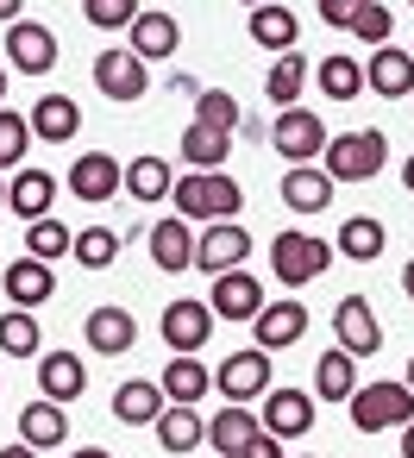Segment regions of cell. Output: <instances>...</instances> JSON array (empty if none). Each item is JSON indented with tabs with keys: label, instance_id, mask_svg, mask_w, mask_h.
Returning a JSON list of instances; mask_svg holds the SVG:
<instances>
[{
	"label": "cell",
	"instance_id": "obj_41",
	"mask_svg": "<svg viewBox=\"0 0 414 458\" xmlns=\"http://www.w3.org/2000/svg\"><path fill=\"white\" fill-rule=\"evenodd\" d=\"M139 13H145L139 0H82V20H89V26H101V32H126Z\"/></svg>",
	"mask_w": 414,
	"mask_h": 458
},
{
	"label": "cell",
	"instance_id": "obj_28",
	"mask_svg": "<svg viewBox=\"0 0 414 458\" xmlns=\"http://www.w3.org/2000/svg\"><path fill=\"white\" fill-rule=\"evenodd\" d=\"M251 433H258V414H251L245 402H226V408L207 420V439H201V445H214L220 458H239V452L251 445Z\"/></svg>",
	"mask_w": 414,
	"mask_h": 458
},
{
	"label": "cell",
	"instance_id": "obj_44",
	"mask_svg": "<svg viewBox=\"0 0 414 458\" xmlns=\"http://www.w3.org/2000/svg\"><path fill=\"white\" fill-rule=\"evenodd\" d=\"M358 7H364V0H314V13H320V20H326L333 32H351Z\"/></svg>",
	"mask_w": 414,
	"mask_h": 458
},
{
	"label": "cell",
	"instance_id": "obj_45",
	"mask_svg": "<svg viewBox=\"0 0 414 458\" xmlns=\"http://www.w3.org/2000/svg\"><path fill=\"white\" fill-rule=\"evenodd\" d=\"M239 458H289V452H283V439H276V433H264V427H258V433H251V445H245Z\"/></svg>",
	"mask_w": 414,
	"mask_h": 458
},
{
	"label": "cell",
	"instance_id": "obj_53",
	"mask_svg": "<svg viewBox=\"0 0 414 458\" xmlns=\"http://www.w3.org/2000/svg\"><path fill=\"white\" fill-rule=\"evenodd\" d=\"M401 383H408V389H414V358H408V377H401Z\"/></svg>",
	"mask_w": 414,
	"mask_h": 458
},
{
	"label": "cell",
	"instance_id": "obj_18",
	"mask_svg": "<svg viewBox=\"0 0 414 458\" xmlns=\"http://www.w3.org/2000/svg\"><path fill=\"white\" fill-rule=\"evenodd\" d=\"M145 239H151V264H157V270H170V276L195 270V233H189V220H182V214L157 220Z\"/></svg>",
	"mask_w": 414,
	"mask_h": 458
},
{
	"label": "cell",
	"instance_id": "obj_24",
	"mask_svg": "<svg viewBox=\"0 0 414 458\" xmlns=\"http://www.w3.org/2000/svg\"><path fill=\"white\" fill-rule=\"evenodd\" d=\"M126 32H132L126 51H139L145 64H164V57H176V45H182V26H176L170 13H139Z\"/></svg>",
	"mask_w": 414,
	"mask_h": 458
},
{
	"label": "cell",
	"instance_id": "obj_27",
	"mask_svg": "<svg viewBox=\"0 0 414 458\" xmlns=\"http://www.w3.org/2000/svg\"><path fill=\"white\" fill-rule=\"evenodd\" d=\"M20 439H26L32 452L63 445V439H70V414H63V402H26V408H20Z\"/></svg>",
	"mask_w": 414,
	"mask_h": 458
},
{
	"label": "cell",
	"instance_id": "obj_3",
	"mask_svg": "<svg viewBox=\"0 0 414 458\" xmlns=\"http://www.w3.org/2000/svg\"><path fill=\"white\" fill-rule=\"evenodd\" d=\"M326 164V176L333 182H370L376 170H383V157H389V145H383V132H339L326 151H320Z\"/></svg>",
	"mask_w": 414,
	"mask_h": 458
},
{
	"label": "cell",
	"instance_id": "obj_20",
	"mask_svg": "<svg viewBox=\"0 0 414 458\" xmlns=\"http://www.w3.org/2000/svg\"><path fill=\"white\" fill-rule=\"evenodd\" d=\"M32 139H45V145H70L76 132H82V107L70 101V95H45V101H32Z\"/></svg>",
	"mask_w": 414,
	"mask_h": 458
},
{
	"label": "cell",
	"instance_id": "obj_42",
	"mask_svg": "<svg viewBox=\"0 0 414 458\" xmlns=\"http://www.w3.org/2000/svg\"><path fill=\"white\" fill-rule=\"evenodd\" d=\"M351 32H358V45H389V32H395V13L383 7V0H364V7H358V20H351Z\"/></svg>",
	"mask_w": 414,
	"mask_h": 458
},
{
	"label": "cell",
	"instance_id": "obj_37",
	"mask_svg": "<svg viewBox=\"0 0 414 458\" xmlns=\"http://www.w3.org/2000/svg\"><path fill=\"white\" fill-rule=\"evenodd\" d=\"M38 345H45V333H38V314L32 308H7V314H0V352L32 358Z\"/></svg>",
	"mask_w": 414,
	"mask_h": 458
},
{
	"label": "cell",
	"instance_id": "obj_52",
	"mask_svg": "<svg viewBox=\"0 0 414 458\" xmlns=\"http://www.w3.org/2000/svg\"><path fill=\"white\" fill-rule=\"evenodd\" d=\"M0 107H7V70H0Z\"/></svg>",
	"mask_w": 414,
	"mask_h": 458
},
{
	"label": "cell",
	"instance_id": "obj_8",
	"mask_svg": "<svg viewBox=\"0 0 414 458\" xmlns=\"http://www.w3.org/2000/svg\"><path fill=\"white\" fill-rule=\"evenodd\" d=\"M251 258V233L239 220H207V233L195 239V270L220 276V270H239Z\"/></svg>",
	"mask_w": 414,
	"mask_h": 458
},
{
	"label": "cell",
	"instance_id": "obj_46",
	"mask_svg": "<svg viewBox=\"0 0 414 458\" xmlns=\"http://www.w3.org/2000/svg\"><path fill=\"white\" fill-rule=\"evenodd\" d=\"M20 7H26V0H0V26H13V20H20Z\"/></svg>",
	"mask_w": 414,
	"mask_h": 458
},
{
	"label": "cell",
	"instance_id": "obj_25",
	"mask_svg": "<svg viewBox=\"0 0 414 458\" xmlns=\"http://www.w3.org/2000/svg\"><path fill=\"white\" fill-rule=\"evenodd\" d=\"M51 201H57V176H51V170H13V182H7V208H13L20 220H45Z\"/></svg>",
	"mask_w": 414,
	"mask_h": 458
},
{
	"label": "cell",
	"instance_id": "obj_7",
	"mask_svg": "<svg viewBox=\"0 0 414 458\" xmlns=\"http://www.w3.org/2000/svg\"><path fill=\"white\" fill-rule=\"evenodd\" d=\"M7 64L20 76H51L57 70V32L38 20H13L7 26Z\"/></svg>",
	"mask_w": 414,
	"mask_h": 458
},
{
	"label": "cell",
	"instance_id": "obj_9",
	"mask_svg": "<svg viewBox=\"0 0 414 458\" xmlns=\"http://www.w3.org/2000/svg\"><path fill=\"white\" fill-rule=\"evenodd\" d=\"M308 333V301H264L251 314V345L258 352H289Z\"/></svg>",
	"mask_w": 414,
	"mask_h": 458
},
{
	"label": "cell",
	"instance_id": "obj_2",
	"mask_svg": "<svg viewBox=\"0 0 414 458\" xmlns=\"http://www.w3.org/2000/svg\"><path fill=\"white\" fill-rule=\"evenodd\" d=\"M345 402H351V427L358 433H383V427H408L414 420V389L389 383V377L383 383H358Z\"/></svg>",
	"mask_w": 414,
	"mask_h": 458
},
{
	"label": "cell",
	"instance_id": "obj_51",
	"mask_svg": "<svg viewBox=\"0 0 414 458\" xmlns=\"http://www.w3.org/2000/svg\"><path fill=\"white\" fill-rule=\"evenodd\" d=\"M401 182H408V189H414V157H408V164H401Z\"/></svg>",
	"mask_w": 414,
	"mask_h": 458
},
{
	"label": "cell",
	"instance_id": "obj_49",
	"mask_svg": "<svg viewBox=\"0 0 414 458\" xmlns=\"http://www.w3.org/2000/svg\"><path fill=\"white\" fill-rule=\"evenodd\" d=\"M401 295L414 301V258H408V270H401Z\"/></svg>",
	"mask_w": 414,
	"mask_h": 458
},
{
	"label": "cell",
	"instance_id": "obj_35",
	"mask_svg": "<svg viewBox=\"0 0 414 458\" xmlns=\"http://www.w3.org/2000/svg\"><path fill=\"white\" fill-rule=\"evenodd\" d=\"M114 414H120L126 427H151V420L164 414V389L132 377V383H120V389H114Z\"/></svg>",
	"mask_w": 414,
	"mask_h": 458
},
{
	"label": "cell",
	"instance_id": "obj_15",
	"mask_svg": "<svg viewBox=\"0 0 414 458\" xmlns=\"http://www.w3.org/2000/svg\"><path fill=\"white\" fill-rule=\"evenodd\" d=\"M82 333H89V352H101V358H120V352L139 345V320H132V308H120V301H101Z\"/></svg>",
	"mask_w": 414,
	"mask_h": 458
},
{
	"label": "cell",
	"instance_id": "obj_57",
	"mask_svg": "<svg viewBox=\"0 0 414 458\" xmlns=\"http://www.w3.org/2000/svg\"><path fill=\"white\" fill-rule=\"evenodd\" d=\"M408 57H414V51H408Z\"/></svg>",
	"mask_w": 414,
	"mask_h": 458
},
{
	"label": "cell",
	"instance_id": "obj_36",
	"mask_svg": "<svg viewBox=\"0 0 414 458\" xmlns=\"http://www.w3.org/2000/svg\"><path fill=\"white\" fill-rule=\"evenodd\" d=\"M301 82H308L301 51H276V64H270V76H264V95H270L276 107H295V101H301Z\"/></svg>",
	"mask_w": 414,
	"mask_h": 458
},
{
	"label": "cell",
	"instance_id": "obj_40",
	"mask_svg": "<svg viewBox=\"0 0 414 458\" xmlns=\"http://www.w3.org/2000/svg\"><path fill=\"white\" fill-rule=\"evenodd\" d=\"M26 145H32V126H26V114L0 107V170H20V164H26Z\"/></svg>",
	"mask_w": 414,
	"mask_h": 458
},
{
	"label": "cell",
	"instance_id": "obj_4",
	"mask_svg": "<svg viewBox=\"0 0 414 458\" xmlns=\"http://www.w3.org/2000/svg\"><path fill=\"white\" fill-rule=\"evenodd\" d=\"M326 264H333V245H326V239H314V233H276V245H270V270H276V283H283V289L314 283Z\"/></svg>",
	"mask_w": 414,
	"mask_h": 458
},
{
	"label": "cell",
	"instance_id": "obj_22",
	"mask_svg": "<svg viewBox=\"0 0 414 458\" xmlns=\"http://www.w3.org/2000/svg\"><path fill=\"white\" fill-rule=\"evenodd\" d=\"M38 389H45V402H76V395L89 389L82 352H45V358H38Z\"/></svg>",
	"mask_w": 414,
	"mask_h": 458
},
{
	"label": "cell",
	"instance_id": "obj_13",
	"mask_svg": "<svg viewBox=\"0 0 414 458\" xmlns=\"http://www.w3.org/2000/svg\"><path fill=\"white\" fill-rule=\"evenodd\" d=\"M207 308H214V320H251V314L264 308V289H258V276L239 264V270H220V276H214Z\"/></svg>",
	"mask_w": 414,
	"mask_h": 458
},
{
	"label": "cell",
	"instance_id": "obj_43",
	"mask_svg": "<svg viewBox=\"0 0 414 458\" xmlns=\"http://www.w3.org/2000/svg\"><path fill=\"white\" fill-rule=\"evenodd\" d=\"M195 120H201V126L232 132V126H239V101H232V95H220V89H201V95H195Z\"/></svg>",
	"mask_w": 414,
	"mask_h": 458
},
{
	"label": "cell",
	"instance_id": "obj_17",
	"mask_svg": "<svg viewBox=\"0 0 414 458\" xmlns=\"http://www.w3.org/2000/svg\"><path fill=\"white\" fill-rule=\"evenodd\" d=\"M0 289H7V301H13V308H32V314H38V301H51V295H57V270H51L45 258H20V264H7Z\"/></svg>",
	"mask_w": 414,
	"mask_h": 458
},
{
	"label": "cell",
	"instance_id": "obj_5",
	"mask_svg": "<svg viewBox=\"0 0 414 458\" xmlns=\"http://www.w3.org/2000/svg\"><path fill=\"white\" fill-rule=\"evenodd\" d=\"M95 89L107 95V101H145V89H151V64L139 57V51H126V45H114V51H101L95 57Z\"/></svg>",
	"mask_w": 414,
	"mask_h": 458
},
{
	"label": "cell",
	"instance_id": "obj_50",
	"mask_svg": "<svg viewBox=\"0 0 414 458\" xmlns=\"http://www.w3.org/2000/svg\"><path fill=\"white\" fill-rule=\"evenodd\" d=\"M70 458H114V452H101V445H82V452H70Z\"/></svg>",
	"mask_w": 414,
	"mask_h": 458
},
{
	"label": "cell",
	"instance_id": "obj_54",
	"mask_svg": "<svg viewBox=\"0 0 414 458\" xmlns=\"http://www.w3.org/2000/svg\"><path fill=\"white\" fill-rule=\"evenodd\" d=\"M239 7H264V0H239Z\"/></svg>",
	"mask_w": 414,
	"mask_h": 458
},
{
	"label": "cell",
	"instance_id": "obj_55",
	"mask_svg": "<svg viewBox=\"0 0 414 458\" xmlns=\"http://www.w3.org/2000/svg\"><path fill=\"white\" fill-rule=\"evenodd\" d=\"M0 208H7V182H0Z\"/></svg>",
	"mask_w": 414,
	"mask_h": 458
},
{
	"label": "cell",
	"instance_id": "obj_12",
	"mask_svg": "<svg viewBox=\"0 0 414 458\" xmlns=\"http://www.w3.org/2000/svg\"><path fill=\"white\" fill-rule=\"evenodd\" d=\"M258 427L276 433V439H301V433H314V395H308V389H270Z\"/></svg>",
	"mask_w": 414,
	"mask_h": 458
},
{
	"label": "cell",
	"instance_id": "obj_33",
	"mask_svg": "<svg viewBox=\"0 0 414 458\" xmlns=\"http://www.w3.org/2000/svg\"><path fill=\"white\" fill-rule=\"evenodd\" d=\"M314 82H320L326 101H358V95H364V64L345 57V51H333V57L314 70Z\"/></svg>",
	"mask_w": 414,
	"mask_h": 458
},
{
	"label": "cell",
	"instance_id": "obj_30",
	"mask_svg": "<svg viewBox=\"0 0 414 458\" xmlns=\"http://www.w3.org/2000/svg\"><path fill=\"white\" fill-rule=\"evenodd\" d=\"M170 182H176V170H170L164 157H132V164L120 170V189H126L132 201H164Z\"/></svg>",
	"mask_w": 414,
	"mask_h": 458
},
{
	"label": "cell",
	"instance_id": "obj_38",
	"mask_svg": "<svg viewBox=\"0 0 414 458\" xmlns=\"http://www.w3.org/2000/svg\"><path fill=\"white\" fill-rule=\"evenodd\" d=\"M70 239H76V233H70L63 220H51V214H45V220H26V258L57 264V258H70Z\"/></svg>",
	"mask_w": 414,
	"mask_h": 458
},
{
	"label": "cell",
	"instance_id": "obj_11",
	"mask_svg": "<svg viewBox=\"0 0 414 458\" xmlns=\"http://www.w3.org/2000/svg\"><path fill=\"white\" fill-rule=\"evenodd\" d=\"M214 389L226 395V402H258L264 389H270V352H232L220 370H214Z\"/></svg>",
	"mask_w": 414,
	"mask_h": 458
},
{
	"label": "cell",
	"instance_id": "obj_21",
	"mask_svg": "<svg viewBox=\"0 0 414 458\" xmlns=\"http://www.w3.org/2000/svg\"><path fill=\"white\" fill-rule=\"evenodd\" d=\"M283 208H295V214L333 208V176H326L320 164H289V176H283Z\"/></svg>",
	"mask_w": 414,
	"mask_h": 458
},
{
	"label": "cell",
	"instance_id": "obj_29",
	"mask_svg": "<svg viewBox=\"0 0 414 458\" xmlns=\"http://www.w3.org/2000/svg\"><path fill=\"white\" fill-rule=\"evenodd\" d=\"M295 38H301V20L283 7V0L251 7V45H264V51H295Z\"/></svg>",
	"mask_w": 414,
	"mask_h": 458
},
{
	"label": "cell",
	"instance_id": "obj_34",
	"mask_svg": "<svg viewBox=\"0 0 414 458\" xmlns=\"http://www.w3.org/2000/svg\"><path fill=\"white\" fill-rule=\"evenodd\" d=\"M226 151H232V132H220V126H201V120H195V126L182 132V164H189V170H220Z\"/></svg>",
	"mask_w": 414,
	"mask_h": 458
},
{
	"label": "cell",
	"instance_id": "obj_48",
	"mask_svg": "<svg viewBox=\"0 0 414 458\" xmlns=\"http://www.w3.org/2000/svg\"><path fill=\"white\" fill-rule=\"evenodd\" d=\"M401 458H414V420L401 427Z\"/></svg>",
	"mask_w": 414,
	"mask_h": 458
},
{
	"label": "cell",
	"instance_id": "obj_32",
	"mask_svg": "<svg viewBox=\"0 0 414 458\" xmlns=\"http://www.w3.org/2000/svg\"><path fill=\"white\" fill-rule=\"evenodd\" d=\"M351 389H358V358L339 352V345L320 352V364H314V395H320V402H345Z\"/></svg>",
	"mask_w": 414,
	"mask_h": 458
},
{
	"label": "cell",
	"instance_id": "obj_56",
	"mask_svg": "<svg viewBox=\"0 0 414 458\" xmlns=\"http://www.w3.org/2000/svg\"><path fill=\"white\" fill-rule=\"evenodd\" d=\"M301 458H314V452H301Z\"/></svg>",
	"mask_w": 414,
	"mask_h": 458
},
{
	"label": "cell",
	"instance_id": "obj_31",
	"mask_svg": "<svg viewBox=\"0 0 414 458\" xmlns=\"http://www.w3.org/2000/svg\"><path fill=\"white\" fill-rule=\"evenodd\" d=\"M383 245H389V233H383V220H370V214H351L345 226H339V258H351V264H370V258H383Z\"/></svg>",
	"mask_w": 414,
	"mask_h": 458
},
{
	"label": "cell",
	"instance_id": "obj_47",
	"mask_svg": "<svg viewBox=\"0 0 414 458\" xmlns=\"http://www.w3.org/2000/svg\"><path fill=\"white\" fill-rule=\"evenodd\" d=\"M0 458H38V452H32V445L20 439V445H0Z\"/></svg>",
	"mask_w": 414,
	"mask_h": 458
},
{
	"label": "cell",
	"instance_id": "obj_39",
	"mask_svg": "<svg viewBox=\"0 0 414 458\" xmlns=\"http://www.w3.org/2000/svg\"><path fill=\"white\" fill-rule=\"evenodd\" d=\"M70 258H76L82 270H107V264L120 258V233H114V226H89V233H76V239H70Z\"/></svg>",
	"mask_w": 414,
	"mask_h": 458
},
{
	"label": "cell",
	"instance_id": "obj_6",
	"mask_svg": "<svg viewBox=\"0 0 414 458\" xmlns=\"http://www.w3.org/2000/svg\"><path fill=\"white\" fill-rule=\"evenodd\" d=\"M270 145H276L289 164H314V157L326 151V126H320L314 107H276V120H270Z\"/></svg>",
	"mask_w": 414,
	"mask_h": 458
},
{
	"label": "cell",
	"instance_id": "obj_1",
	"mask_svg": "<svg viewBox=\"0 0 414 458\" xmlns=\"http://www.w3.org/2000/svg\"><path fill=\"white\" fill-rule=\"evenodd\" d=\"M164 201H176V214H182V220H239L245 189H239L226 170H189V176H176V182H170V195H164Z\"/></svg>",
	"mask_w": 414,
	"mask_h": 458
},
{
	"label": "cell",
	"instance_id": "obj_10",
	"mask_svg": "<svg viewBox=\"0 0 414 458\" xmlns=\"http://www.w3.org/2000/svg\"><path fill=\"white\" fill-rule=\"evenodd\" d=\"M333 339H339V352H351V358L383 352V320L370 314L364 295H345V301L333 308Z\"/></svg>",
	"mask_w": 414,
	"mask_h": 458
},
{
	"label": "cell",
	"instance_id": "obj_19",
	"mask_svg": "<svg viewBox=\"0 0 414 458\" xmlns=\"http://www.w3.org/2000/svg\"><path fill=\"white\" fill-rule=\"evenodd\" d=\"M364 89H370V95H383V101H401V95L414 89V57H408V51L376 45V51H370V64H364Z\"/></svg>",
	"mask_w": 414,
	"mask_h": 458
},
{
	"label": "cell",
	"instance_id": "obj_14",
	"mask_svg": "<svg viewBox=\"0 0 414 458\" xmlns=\"http://www.w3.org/2000/svg\"><path fill=\"white\" fill-rule=\"evenodd\" d=\"M157 333H164L170 352H201L207 333H214V308L207 301H170L164 320H157Z\"/></svg>",
	"mask_w": 414,
	"mask_h": 458
},
{
	"label": "cell",
	"instance_id": "obj_16",
	"mask_svg": "<svg viewBox=\"0 0 414 458\" xmlns=\"http://www.w3.org/2000/svg\"><path fill=\"white\" fill-rule=\"evenodd\" d=\"M120 157H107V151H82L76 164H70V195L76 201H114L120 195Z\"/></svg>",
	"mask_w": 414,
	"mask_h": 458
},
{
	"label": "cell",
	"instance_id": "obj_26",
	"mask_svg": "<svg viewBox=\"0 0 414 458\" xmlns=\"http://www.w3.org/2000/svg\"><path fill=\"white\" fill-rule=\"evenodd\" d=\"M157 389H164V402H201V395L214 389V370H207V364H201L195 352H176V358L164 364Z\"/></svg>",
	"mask_w": 414,
	"mask_h": 458
},
{
	"label": "cell",
	"instance_id": "obj_23",
	"mask_svg": "<svg viewBox=\"0 0 414 458\" xmlns=\"http://www.w3.org/2000/svg\"><path fill=\"white\" fill-rule=\"evenodd\" d=\"M151 427H157V445H164V452H176V458H182V452H195V445L207 439V420L195 414V402H164V414H157Z\"/></svg>",
	"mask_w": 414,
	"mask_h": 458
}]
</instances>
